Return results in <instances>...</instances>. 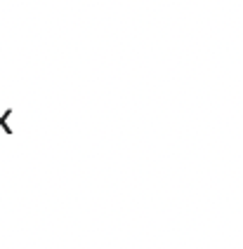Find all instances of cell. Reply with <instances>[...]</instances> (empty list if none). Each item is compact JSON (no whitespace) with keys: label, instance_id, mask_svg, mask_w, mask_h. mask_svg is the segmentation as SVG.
Here are the masks:
<instances>
[{"label":"cell","instance_id":"6da1fadb","mask_svg":"<svg viewBox=\"0 0 243 249\" xmlns=\"http://www.w3.org/2000/svg\"><path fill=\"white\" fill-rule=\"evenodd\" d=\"M5 118H7V113H5ZM5 118H0V129H5V132H10V129H7V124H5Z\"/></svg>","mask_w":243,"mask_h":249}]
</instances>
